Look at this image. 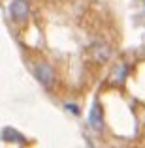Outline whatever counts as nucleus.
Masks as SVG:
<instances>
[{
    "label": "nucleus",
    "mask_w": 145,
    "mask_h": 148,
    "mask_svg": "<svg viewBox=\"0 0 145 148\" xmlns=\"http://www.w3.org/2000/svg\"><path fill=\"white\" fill-rule=\"evenodd\" d=\"M34 77H36V81L44 88H47V90H51V88L57 84V71H55V68L47 60H40V62L34 64Z\"/></svg>",
    "instance_id": "f257e3e1"
},
{
    "label": "nucleus",
    "mask_w": 145,
    "mask_h": 148,
    "mask_svg": "<svg viewBox=\"0 0 145 148\" xmlns=\"http://www.w3.org/2000/svg\"><path fill=\"white\" fill-rule=\"evenodd\" d=\"M30 15V2L28 0H11L10 4V17L15 23L26 21Z\"/></svg>",
    "instance_id": "f03ea898"
},
{
    "label": "nucleus",
    "mask_w": 145,
    "mask_h": 148,
    "mask_svg": "<svg viewBox=\"0 0 145 148\" xmlns=\"http://www.w3.org/2000/svg\"><path fill=\"white\" fill-rule=\"evenodd\" d=\"M89 124H91L92 131H96V133H100V131L104 130V109H102V105H100L98 99H94V103H92V107H91Z\"/></svg>",
    "instance_id": "7ed1b4c3"
},
{
    "label": "nucleus",
    "mask_w": 145,
    "mask_h": 148,
    "mask_svg": "<svg viewBox=\"0 0 145 148\" xmlns=\"http://www.w3.org/2000/svg\"><path fill=\"white\" fill-rule=\"evenodd\" d=\"M2 141H6V143H26V139L23 137L17 130L8 126V127L2 130Z\"/></svg>",
    "instance_id": "20e7f679"
},
{
    "label": "nucleus",
    "mask_w": 145,
    "mask_h": 148,
    "mask_svg": "<svg viewBox=\"0 0 145 148\" xmlns=\"http://www.w3.org/2000/svg\"><path fill=\"white\" fill-rule=\"evenodd\" d=\"M92 54L98 58L100 62H105L109 56H111V49L108 47V45H94V51H92Z\"/></svg>",
    "instance_id": "39448f33"
},
{
    "label": "nucleus",
    "mask_w": 145,
    "mask_h": 148,
    "mask_svg": "<svg viewBox=\"0 0 145 148\" xmlns=\"http://www.w3.org/2000/svg\"><path fill=\"white\" fill-rule=\"evenodd\" d=\"M66 107H68V109H72V112H74V114H79V109H77L76 105H72V103H66Z\"/></svg>",
    "instance_id": "423d86ee"
}]
</instances>
